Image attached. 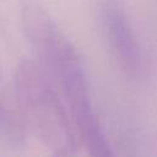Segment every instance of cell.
<instances>
[{
	"mask_svg": "<svg viewBox=\"0 0 157 157\" xmlns=\"http://www.w3.org/2000/svg\"><path fill=\"white\" fill-rule=\"evenodd\" d=\"M15 90L27 125L56 156L75 153L77 134L56 85L33 60H22L15 75Z\"/></svg>",
	"mask_w": 157,
	"mask_h": 157,
	"instance_id": "obj_1",
	"label": "cell"
},
{
	"mask_svg": "<svg viewBox=\"0 0 157 157\" xmlns=\"http://www.w3.org/2000/svg\"><path fill=\"white\" fill-rule=\"evenodd\" d=\"M20 16L37 63L54 82L83 66L75 45L39 0H21Z\"/></svg>",
	"mask_w": 157,
	"mask_h": 157,
	"instance_id": "obj_2",
	"label": "cell"
},
{
	"mask_svg": "<svg viewBox=\"0 0 157 157\" xmlns=\"http://www.w3.org/2000/svg\"><path fill=\"white\" fill-rule=\"evenodd\" d=\"M102 36L120 71L132 81L147 75V59L123 0H93Z\"/></svg>",
	"mask_w": 157,
	"mask_h": 157,
	"instance_id": "obj_3",
	"label": "cell"
},
{
	"mask_svg": "<svg viewBox=\"0 0 157 157\" xmlns=\"http://www.w3.org/2000/svg\"><path fill=\"white\" fill-rule=\"evenodd\" d=\"M26 131L27 125L15 86L9 85L0 70V137L12 146H21L25 142Z\"/></svg>",
	"mask_w": 157,
	"mask_h": 157,
	"instance_id": "obj_4",
	"label": "cell"
}]
</instances>
